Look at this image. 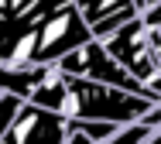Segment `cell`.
Instances as JSON below:
<instances>
[{"mask_svg": "<svg viewBox=\"0 0 161 144\" xmlns=\"http://www.w3.org/2000/svg\"><path fill=\"white\" fill-rule=\"evenodd\" d=\"M28 103L62 117L69 124L99 120V124H113V127L137 124L158 107L154 100L134 96L124 89H110V86H99V82H86V79H72L58 69H52V75L34 89V96Z\"/></svg>", "mask_w": 161, "mask_h": 144, "instance_id": "6da1fadb", "label": "cell"}, {"mask_svg": "<svg viewBox=\"0 0 161 144\" xmlns=\"http://www.w3.org/2000/svg\"><path fill=\"white\" fill-rule=\"evenodd\" d=\"M93 35L75 7V0L69 3H52L48 14L41 17L38 31H34V45H31V65H58L65 55L79 52L82 45H89Z\"/></svg>", "mask_w": 161, "mask_h": 144, "instance_id": "7a4b0ae2", "label": "cell"}, {"mask_svg": "<svg viewBox=\"0 0 161 144\" xmlns=\"http://www.w3.org/2000/svg\"><path fill=\"white\" fill-rule=\"evenodd\" d=\"M55 69L65 72V75H72V79H86V82H99V86H110V89H124V93H134V96L154 100L137 79H130L127 72L106 55L103 41H89V45H82L79 52L65 55ZM154 103H158V100H154Z\"/></svg>", "mask_w": 161, "mask_h": 144, "instance_id": "3957f363", "label": "cell"}, {"mask_svg": "<svg viewBox=\"0 0 161 144\" xmlns=\"http://www.w3.org/2000/svg\"><path fill=\"white\" fill-rule=\"evenodd\" d=\"M65 127L69 120L24 103L17 120L10 124V130L0 137V144H65Z\"/></svg>", "mask_w": 161, "mask_h": 144, "instance_id": "277c9868", "label": "cell"}, {"mask_svg": "<svg viewBox=\"0 0 161 144\" xmlns=\"http://www.w3.org/2000/svg\"><path fill=\"white\" fill-rule=\"evenodd\" d=\"M75 7H79V14H82V21H86L93 41H106V38L117 35L124 24L137 21L144 3H141V0H137V3H134V0H82V3H75Z\"/></svg>", "mask_w": 161, "mask_h": 144, "instance_id": "5b68a950", "label": "cell"}, {"mask_svg": "<svg viewBox=\"0 0 161 144\" xmlns=\"http://www.w3.org/2000/svg\"><path fill=\"white\" fill-rule=\"evenodd\" d=\"M24 107V100H17V96H7V93H0V137L10 130V124L17 120V113Z\"/></svg>", "mask_w": 161, "mask_h": 144, "instance_id": "8992f818", "label": "cell"}, {"mask_svg": "<svg viewBox=\"0 0 161 144\" xmlns=\"http://www.w3.org/2000/svg\"><path fill=\"white\" fill-rule=\"evenodd\" d=\"M141 21H144V28H147L154 38H161V0L141 7Z\"/></svg>", "mask_w": 161, "mask_h": 144, "instance_id": "52a82bcc", "label": "cell"}, {"mask_svg": "<svg viewBox=\"0 0 161 144\" xmlns=\"http://www.w3.org/2000/svg\"><path fill=\"white\" fill-rule=\"evenodd\" d=\"M147 144H161V130H154V137H151Z\"/></svg>", "mask_w": 161, "mask_h": 144, "instance_id": "ba28073f", "label": "cell"}]
</instances>
